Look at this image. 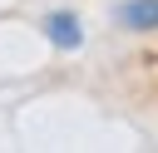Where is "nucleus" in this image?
Here are the masks:
<instances>
[{
	"label": "nucleus",
	"mask_w": 158,
	"mask_h": 153,
	"mask_svg": "<svg viewBox=\"0 0 158 153\" xmlns=\"http://www.w3.org/2000/svg\"><path fill=\"white\" fill-rule=\"evenodd\" d=\"M118 25L123 30H158V0H123Z\"/></svg>",
	"instance_id": "nucleus-1"
},
{
	"label": "nucleus",
	"mask_w": 158,
	"mask_h": 153,
	"mask_svg": "<svg viewBox=\"0 0 158 153\" xmlns=\"http://www.w3.org/2000/svg\"><path fill=\"white\" fill-rule=\"evenodd\" d=\"M44 35H49L59 49H79V44H84V30H79L74 15H49V20H44Z\"/></svg>",
	"instance_id": "nucleus-2"
}]
</instances>
